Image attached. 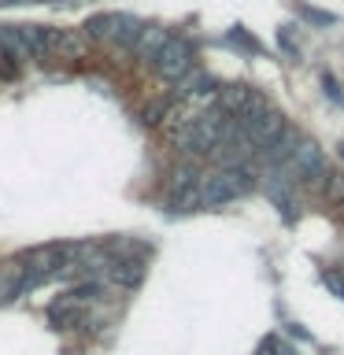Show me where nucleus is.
Segmentation results:
<instances>
[{"instance_id":"nucleus-1","label":"nucleus","mask_w":344,"mask_h":355,"mask_svg":"<svg viewBox=\"0 0 344 355\" xmlns=\"http://www.w3.org/2000/svg\"><path fill=\"white\" fill-rule=\"evenodd\" d=\"M255 166L244 163V166H230V171H218L215 174H204V182H200V204L204 207H226L233 200H241L244 193H252L255 189Z\"/></svg>"},{"instance_id":"nucleus-2","label":"nucleus","mask_w":344,"mask_h":355,"mask_svg":"<svg viewBox=\"0 0 344 355\" xmlns=\"http://www.w3.org/2000/svg\"><path fill=\"white\" fill-rule=\"evenodd\" d=\"M0 52L11 60H44L49 26H0Z\"/></svg>"},{"instance_id":"nucleus-3","label":"nucleus","mask_w":344,"mask_h":355,"mask_svg":"<svg viewBox=\"0 0 344 355\" xmlns=\"http://www.w3.org/2000/svg\"><path fill=\"white\" fill-rule=\"evenodd\" d=\"M141 22L133 15H93L85 22V37L93 41H115V44H126V49H133L141 37Z\"/></svg>"},{"instance_id":"nucleus-4","label":"nucleus","mask_w":344,"mask_h":355,"mask_svg":"<svg viewBox=\"0 0 344 355\" xmlns=\"http://www.w3.org/2000/svg\"><path fill=\"white\" fill-rule=\"evenodd\" d=\"M152 67H155V74H160V78H166V82H182V78L193 71V49H189V41H182V37H174V33H171L166 44L155 52Z\"/></svg>"},{"instance_id":"nucleus-5","label":"nucleus","mask_w":344,"mask_h":355,"mask_svg":"<svg viewBox=\"0 0 344 355\" xmlns=\"http://www.w3.org/2000/svg\"><path fill=\"white\" fill-rule=\"evenodd\" d=\"M200 171L193 163L178 166L174 178H171V189H166V204H171L174 211H193V207H204L200 204Z\"/></svg>"},{"instance_id":"nucleus-6","label":"nucleus","mask_w":344,"mask_h":355,"mask_svg":"<svg viewBox=\"0 0 344 355\" xmlns=\"http://www.w3.org/2000/svg\"><path fill=\"white\" fill-rule=\"evenodd\" d=\"M241 126H244V133L252 137L255 148H266V144H270L274 137H282V133L289 130V122H285L282 111H274L270 104H266L263 111H255V115L241 119Z\"/></svg>"},{"instance_id":"nucleus-7","label":"nucleus","mask_w":344,"mask_h":355,"mask_svg":"<svg viewBox=\"0 0 344 355\" xmlns=\"http://www.w3.org/2000/svg\"><path fill=\"white\" fill-rule=\"evenodd\" d=\"M85 52V37L74 30H49V55H60V60H78Z\"/></svg>"},{"instance_id":"nucleus-8","label":"nucleus","mask_w":344,"mask_h":355,"mask_svg":"<svg viewBox=\"0 0 344 355\" xmlns=\"http://www.w3.org/2000/svg\"><path fill=\"white\" fill-rule=\"evenodd\" d=\"M166 37H171V33H166L163 26H144V30H141V37H137V44H133V52H137L144 63H152V60H155V52H160L163 44H166Z\"/></svg>"},{"instance_id":"nucleus-9","label":"nucleus","mask_w":344,"mask_h":355,"mask_svg":"<svg viewBox=\"0 0 344 355\" xmlns=\"http://www.w3.org/2000/svg\"><path fill=\"white\" fill-rule=\"evenodd\" d=\"M111 277H115L119 285H126V288H133L144 277V263L141 259H119L115 263V270H111Z\"/></svg>"},{"instance_id":"nucleus-10","label":"nucleus","mask_w":344,"mask_h":355,"mask_svg":"<svg viewBox=\"0 0 344 355\" xmlns=\"http://www.w3.org/2000/svg\"><path fill=\"white\" fill-rule=\"evenodd\" d=\"M322 277H326V285H329L333 293H337V296L344 300V274H337V270H326V274H322Z\"/></svg>"},{"instance_id":"nucleus-11","label":"nucleus","mask_w":344,"mask_h":355,"mask_svg":"<svg viewBox=\"0 0 344 355\" xmlns=\"http://www.w3.org/2000/svg\"><path fill=\"white\" fill-rule=\"evenodd\" d=\"M326 89H329V96H333V100H341V107H344V93L337 89V82H333V78H326Z\"/></svg>"},{"instance_id":"nucleus-12","label":"nucleus","mask_w":344,"mask_h":355,"mask_svg":"<svg viewBox=\"0 0 344 355\" xmlns=\"http://www.w3.org/2000/svg\"><path fill=\"white\" fill-rule=\"evenodd\" d=\"M277 355H296L293 348H289V344H282V352H277Z\"/></svg>"},{"instance_id":"nucleus-13","label":"nucleus","mask_w":344,"mask_h":355,"mask_svg":"<svg viewBox=\"0 0 344 355\" xmlns=\"http://www.w3.org/2000/svg\"><path fill=\"white\" fill-rule=\"evenodd\" d=\"M341 155H344V144H341Z\"/></svg>"}]
</instances>
